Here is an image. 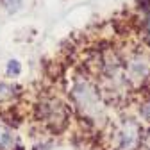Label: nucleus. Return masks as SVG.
I'll list each match as a JSON object with an SVG mask.
<instances>
[{
  "instance_id": "f257e3e1",
  "label": "nucleus",
  "mask_w": 150,
  "mask_h": 150,
  "mask_svg": "<svg viewBox=\"0 0 150 150\" xmlns=\"http://www.w3.org/2000/svg\"><path fill=\"white\" fill-rule=\"evenodd\" d=\"M71 97H73V102L77 105V109L86 118H89L93 122H98L104 118V107L100 102V93L88 81L75 82L73 89H71Z\"/></svg>"
},
{
  "instance_id": "f03ea898",
  "label": "nucleus",
  "mask_w": 150,
  "mask_h": 150,
  "mask_svg": "<svg viewBox=\"0 0 150 150\" xmlns=\"http://www.w3.org/2000/svg\"><path fill=\"white\" fill-rule=\"evenodd\" d=\"M66 107L61 100L57 98H47L43 100V104L40 105V118L47 123V125H52V127H63L64 122H66Z\"/></svg>"
},
{
  "instance_id": "7ed1b4c3",
  "label": "nucleus",
  "mask_w": 150,
  "mask_h": 150,
  "mask_svg": "<svg viewBox=\"0 0 150 150\" xmlns=\"http://www.w3.org/2000/svg\"><path fill=\"white\" fill-rule=\"evenodd\" d=\"M141 143V130L134 120H125L116 130L118 150H134Z\"/></svg>"
},
{
  "instance_id": "20e7f679",
  "label": "nucleus",
  "mask_w": 150,
  "mask_h": 150,
  "mask_svg": "<svg viewBox=\"0 0 150 150\" xmlns=\"http://www.w3.org/2000/svg\"><path fill=\"white\" fill-rule=\"evenodd\" d=\"M148 73V64L145 63L143 57H134L127 63V75L132 81H141Z\"/></svg>"
},
{
  "instance_id": "39448f33",
  "label": "nucleus",
  "mask_w": 150,
  "mask_h": 150,
  "mask_svg": "<svg viewBox=\"0 0 150 150\" xmlns=\"http://www.w3.org/2000/svg\"><path fill=\"white\" fill-rule=\"evenodd\" d=\"M16 146V136L14 132L0 122V150H13Z\"/></svg>"
},
{
  "instance_id": "423d86ee",
  "label": "nucleus",
  "mask_w": 150,
  "mask_h": 150,
  "mask_svg": "<svg viewBox=\"0 0 150 150\" xmlns=\"http://www.w3.org/2000/svg\"><path fill=\"white\" fill-rule=\"evenodd\" d=\"M14 97V88L13 86H7L4 82H0V102H4V100H9Z\"/></svg>"
},
{
  "instance_id": "0eeeda50",
  "label": "nucleus",
  "mask_w": 150,
  "mask_h": 150,
  "mask_svg": "<svg viewBox=\"0 0 150 150\" xmlns=\"http://www.w3.org/2000/svg\"><path fill=\"white\" fill-rule=\"evenodd\" d=\"M2 6L9 11V13H16L22 7V0H2Z\"/></svg>"
},
{
  "instance_id": "6e6552de",
  "label": "nucleus",
  "mask_w": 150,
  "mask_h": 150,
  "mask_svg": "<svg viewBox=\"0 0 150 150\" xmlns=\"http://www.w3.org/2000/svg\"><path fill=\"white\" fill-rule=\"evenodd\" d=\"M7 73H9V75H13V73H20V63H18V61H9Z\"/></svg>"
},
{
  "instance_id": "1a4fd4ad",
  "label": "nucleus",
  "mask_w": 150,
  "mask_h": 150,
  "mask_svg": "<svg viewBox=\"0 0 150 150\" xmlns=\"http://www.w3.org/2000/svg\"><path fill=\"white\" fill-rule=\"evenodd\" d=\"M141 116H143L146 122H150V102H146V104L141 105Z\"/></svg>"
},
{
  "instance_id": "9d476101",
  "label": "nucleus",
  "mask_w": 150,
  "mask_h": 150,
  "mask_svg": "<svg viewBox=\"0 0 150 150\" xmlns=\"http://www.w3.org/2000/svg\"><path fill=\"white\" fill-rule=\"evenodd\" d=\"M141 143H143V146H145L146 150H150V130L146 132V136H145V138H141Z\"/></svg>"
}]
</instances>
